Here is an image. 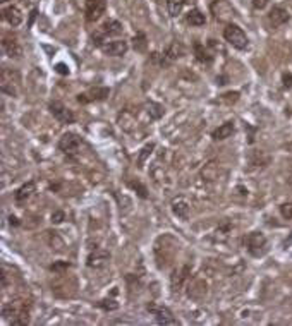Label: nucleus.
<instances>
[{"instance_id":"35","label":"nucleus","mask_w":292,"mask_h":326,"mask_svg":"<svg viewBox=\"0 0 292 326\" xmlns=\"http://www.w3.org/2000/svg\"><path fill=\"white\" fill-rule=\"evenodd\" d=\"M238 98H239V93L238 91H234V93H225L224 94V100H227V102H238Z\"/></svg>"},{"instance_id":"12","label":"nucleus","mask_w":292,"mask_h":326,"mask_svg":"<svg viewBox=\"0 0 292 326\" xmlns=\"http://www.w3.org/2000/svg\"><path fill=\"white\" fill-rule=\"evenodd\" d=\"M129 50V43L124 42V40H114V42H107L103 43L102 52L108 57H122V55L127 53Z\"/></svg>"},{"instance_id":"14","label":"nucleus","mask_w":292,"mask_h":326,"mask_svg":"<svg viewBox=\"0 0 292 326\" xmlns=\"http://www.w3.org/2000/svg\"><path fill=\"white\" fill-rule=\"evenodd\" d=\"M2 50L4 53L7 55V57H14V59H19L23 55V48L21 45H19L17 38L16 36H9V34H6V36L2 38Z\"/></svg>"},{"instance_id":"25","label":"nucleus","mask_w":292,"mask_h":326,"mask_svg":"<svg viewBox=\"0 0 292 326\" xmlns=\"http://www.w3.org/2000/svg\"><path fill=\"white\" fill-rule=\"evenodd\" d=\"M97 305L100 309L107 311V313H110V311H117L119 309V302L115 299H102L100 302H97Z\"/></svg>"},{"instance_id":"28","label":"nucleus","mask_w":292,"mask_h":326,"mask_svg":"<svg viewBox=\"0 0 292 326\" xmlns=\"http://www.w3.org/2000/svg\"><path fill=\"white\" fill-rule=\"evenodd\" d=\"M129 187L134 189V190H138L139 198H143V199L148 198V190H146V187L141 182H129Z\"/></svg>"},{"instance_id":"5","label":"nucleus","mask_w":292,"mask_h":326,"mask_svg":"<svg viewBox=\"0 0 292 326\" xmlns=\"http://www.w3.org/2000/svg\"><path fill=\"white\" fill-rule=\"evenodd\" d=\"M146 311H148L152 316H155V321H157L158 324L169 326V324H177L179 323V321L175 319L174 313L167 308V305H158V304L152 302V304L146 305Z\"/></svg>"},{"instance_id":"7","label":"nucleus","mask_w":292,"mask_h":326,"mask_svg":"<svg viewBox=\"0 0 292 326\" xmlns=\"http://www.w3.org/2000/svg\"><path fill=\"white\" fill-rule=\"evenodd\" d=\"M48 108H50V113H52L59 122H62V124L76 122V115H74V112L65 107L62 102H57V100H55V102H50Z\"/></svg>"},{"instance_id":"9","label":"nucleus","mask_w":292,"mask_h":326,"mask_svg":"<svg viewBox=\"0 0 292 326\" xmlns=\"http://www.w3.org/2000/svg\"><path fill=\"white\" fill-rule=\"evenodd\" d=\"M107 11V0H86V6H84V17L88 23L98 21Z\"/></svg>"},{"instance_id":"6","label":"nucleus","mask_w":292,"mask_h":326,"mask_svg":"<svg viewBox=\"0 0 292 326\" xmlns=\"http://www.w3.org/2000/svg\"><path fill=\"white\" fill-rule=\"evenodd\" d=\"M59 151H62L67 157H74L79 151V146H81V138L78 136L76 132H65L62 134V138L59 139Z\"/></svg>"},{"instance_id":"27","label":"nucleus","mask_w":292,"mask_h":326,"mask_svg":"<svg viewBox=\"0 0 292 326\" xmlns=\"http://www.w3.org/2000/svg\"><path fill=\"white\" fill-rule=\"evenodd\" d=\"M148 108H152V110H148L150 113H152V119H160L163 115V107L162 105H158V103H155V102H150L148 103Z\"/></svg>"},{"instance_id":"34","label":"nucleus","mask_w":292,"mask_h":326,"mask_svg":"<svg viewBox=\"0 0 292 326\" xmlns=\"http://www.w3.org/2000/svg\"><path fill=\"white\" fill-rule=\"evenodd\" d=\"M282 83H284V88H292V74L287 72L282 76Z\"/></svg>"},{"instance_id":"10","label":"nucleus","mask_w":292,"mask_h":326,"mask_svg":"<svg viewBox=\"0 0 292 326\" xmlns=\"http://www.w3.org/2000/svg\"><path fill=\"white\" fill-rule=\"evenodd\" d=\"M110 94V89L105 88V86H95L92 88L89 91L86 93H79L78 94V102L79 103H92V102H103V100H107Z\"/></svg>"},{"instance_id":"23","label":"nucleus","mask_w":292,"mask_h":326,"mask_svg":"<svg viewBox=\"0 0 292 326\" xmlns=\"http://www.w3.org/2000/svg\"><path fill=\"white\" fill-rule=\"evenodd\" d=\"M133 47L136 52H146V47H148V38H146L144 33H136L133 38Z\"/></svg>"},{"instance_id":"38","label":"nucleus","mask_w":292,"mask_h":326,"mask_svg":"<svg viewBox=\"0 0 292 326\" xmlns=\"http://www.w3.org/2000/svg\"><path fill=\"white\" fill-rule=\"evenodd\" d=\"M290 184H292V177H290Z\"/></svg>"},{"instance_id":"30","label":"nucleus","mask_w":292,"mask_h":326,"mask_svg":"<svg viewBox=\"0 0 292 326\" xmlns=\"http://www.w3.org/2000/svg\"><path fill=\"white\" fill-rule=\"evenodd\" d=\"M70 268V263H67V261H57V263H53L52 266H50V272H55V273H60L64 272V270Z\"/></svg>"},{"instance_id":"19","label":"nucleus","mask_w":292,"mask_h":326,"mask_svg":"<svg viewBox=\"0 0 292 326\" xmlns=\"http://www.w3.org/2000/svg\"><path fill=\"white\" fill-rule=\"evenodd\" d=\"M234 132H235V125H234L232 120H229V122L218 125V127H216L213 132H211V138H213L215 141H222V139L230 138Z\"/></svg>"},{"instance_id":"15","label":"nucleus","mask_w":292,"mask_h":326,"mask_svg":"<svg viewBox=\"0 0 292 326\" xmlns=\"http://www.w3.org/2000/svg\"><path fill=\"white\" fill-rule=\"evenodd\" d=\"M108 259H110V254L107 253V251L95 249L93 253H89L88 259H86V264H88V268L100 270V268H103L105 264L108 263Z\"/></svg>"},{"instance_id":"20","label":"nucleus","mask_w":292,"mask_h":326,"mask_svg":"<svg viewBox=\"0 0 292 326\" xmlns=\"http://www.w3.org/2000/svg\"><path fill=\"white\" fill-rule=\"evenodd\" d=\"M193 48H194V57H196V60H198L199 64L210 65L211 62H213L215 57L208 52V48H205V45H201L199 42H194Z\"/></svg>"},{"instance_id":"21","label":"nucleus","mask_w":292,"mask_h":326,"mask_svg":"<svg viewBox=\"0 0 292 326\" xmlns=\"http://www.w3.org/2000/svg\"><path fill=\"white\" fill-rule=\"evenodd\" d=\"M186 23L189 24V26H194V28H199V26H205L206 23V16L203 12L199 11V9H191V11L186 14Z\"/></svg>"},{"instance_id":"3","label":"nucleus","mask_w":292,"mask_h":326,"mask_svg":"<svg viewBox=\"0 0 292 326\" xmlns=\"http://www.w3.org/2000/svg\"><path fill=\"white\" fill-rule=\"evenodd\" d=\"M244 245L253 258H261L268 253V240L263 232H251L244 237Z\"/></svg>"},{"instance_id":"17","label":"nucleus","mask_w":292,"mask_h":326,"mask_svg":"<svg viewBox=\"0 0 292 326\" xmlns=\"http://www.w3.org/2000/svg\"><path fill=\"white\" fill-rule=\"evenodd\" d=\"M122 23L117 21V19H107L102 26H100V33L103 34L105 38L107 36H119L122 34Z\"/></svg>"},{"instance_id":"32","label":"nucleus","mask_w":292,"mask_h":326,"mask_svg":"<svg viewBox=\"0 0 292 326\" xmlns=\"http://www.w3.org/2000/svg\"><path fill=\"white\" fill-rule=\"evenodd\" d=\"M55 71H57L59 74H62V76H67V74H69V67H67V64L59 62L57 65H55Z\"/></svg>"},{"instance_id":"8","label":"nucleus","mask_w":292,"mask_h":326,"mask_svg":"<svg viewBox=\"0 0 292 326\" xmlns=\"http://www.w3.org/2000/svg\"><path fill=\"white\" fill-rule=\"evenodd\" d=\"M186 55V48L180 42H172L170 45H167V48L163 50V53L160 55V65H170L172 62H175L177 59L184 57Z\"/></svg>"},{"instance_id":"1","label":"nucleus","mask_w":292,"mask_h":326,"mask_svg":"<svg viewBox=\"0 0 292 326\" xmlns=\"http://www.w3.org/2000/svg\"><path fill=\"white\" fill-rule=\"evenodd\" d=\"M28 309L26 304L21 300L16 302H7L2 308V316L4 319H11V326H26L28 324Z\"/></svg>"},{"instance_id":"13","label":"nucleus","mask_w":292,"mask_h":326,"mask_svg":"<svg viewBox=\"0 0 292 326\" xmlns=\"http://www.w3.org/2000/svg\"><path fill=\"white\" fill-rule=\"evenodd\" d=\"M170 206H172V213L175 215L177 218L180 220H189V215H191V204L188 199L184 198V196H177V198L172 199V203H170Z\"/></svg>"},{"instance_id":"18","label":"nucleus","mask_w":292,"mask_h":326,"mask_svg":"<svg viewBox=\"0 0 292 326\" xmlns=\"http://www.w3.org/2000/svg\"><path fill=\"white\" fill-rule=\"evenodd\" d=\"M34 190H36V184H34V180H29V182L23 184L21 187L14 193V199H16V203L23 204V203H26V199L31 198Z\"/></svg>"},{"instance_id":"2","label":"nucleus","mask_w":292,"mask_h":326,"mask_svg":"<svg viewBox=\"0 0 292 326\" xmlns=\"http://www.w3.org/2000/svg\"><path fill=\"white\" fill-rule=\"evenodd\" d=\"M0 89L2 93L11 94V97H17L19 88H21V74H19L16 69H9L4 67L2 74H0Z\"/></svg>"},{"instance_id":"11","label":"nucleus","mask_w":292,"mask_h":326,"mask_svg":"<svg viewBox=\"0 0 292 326\" xmlns=\"http://www.w3.org/2000/svg\"><path fill=\"white\" fill-rule=\"evenodd\" d=\"M268 24L273 29L277 28H280V26H284V24H287L290 21V14L289 11H287L285 7H282V6H273L270 9V12H268Z\"/></svg>"},{"instance_id":"37","label":"nucleus","mask_w":292,"mask_h":326,"mask_svg":"<svg viewBox=\"0 0 292 326\" xmlns=\"http://www.w3.org/2000/svg\"><path fill=\"white\" fill-rule=\"evenodd\" d=\"M0 2H2V4H7V2H11V0H0Z\"/></svg>"},{"instance_id":"24","label":"nucleus","mask_w":292,"mask_h":326,"mask_svg":"<svg viewBox=\"0 0 292 326\" xmlns=\"http://www.w3.org/2000/svg\"><path fill=\"white\" fill-rule=\"evenodd\" d=\"M189 270H191L189 266H184L182 272H180V273L175 272V273L172 275V289H174V290H179V289H180V285H182V282H184L186 278H188Z\"/></svg>"},{"instance_id":"26","label":"nucleus","mask_w":292,"mask_h":326,"mask_svg":"<svg viewBox=\"0 0 292 326\" xmlns=\"http://www.w3.org/2000/svg\"><path fill=\"white\" fill-rule=\"evenodd\" d=\"M155 149V143H150V144H146V146L141 149V153H139V157H138V165L139 167H143L144 162L148 160V157L152 155V151Z\"/></svg>"},{"instance_id":"22","label":"nucleus","mask_w":292,"mask_h":326,"mask_svg":"<svg viewBox=\"0 0 292 326\" xmlns=\"http://www.w3.org/2000/svg\"><path fill=\"white\" fill-rule=\"evenodd\" d=\"M186 4H188V0H167L169 14H170L172 17L180 16V12H182V9H184Z\"/></svg>"},{"instance_id":"36","label":"nucleus","mask_w":292,"mask_h":326,"mask_svg":"<svg viewBox=\"0 0 292 326\" xmlns=\"http://www.w3.org/2000/svg\"><path fill=\"white\" fill-rule=\"evenodd\" d=\"M9 220H11V225H14V227H17V225H19V220L16 217H12V215L9 217Z\"/></svg>"},{"instance_id":"16","label":"nucleus","mask_w":292,"mask_h":326,"mask_svg":"<svg viewBox=\"0 0 292 326\" xmlns=\"http://www.w3.org/2000/svg\"><path fill=\"white\" fill-rule=\"evenodd\" d=\"M2 17H4V21L11 24L12 28H17L19 24L23 23V19H24L21 9H19L17 6H7V7H4Z\"/></svg>"},{"instance_id":"4","label":"nucleus","mask_w":292,"mask_h":326,"mask_svg":"<svg viewBox=\"0 0 292 326\" xmlns=\"http://www.w3.org/2000/svg\"><path fill=\"white\" fill-rule=\"evenodd\" d=\"M224 38L229 45H232L235 50H248L249 48V38L246 36L243 28H239L238 24H227L224 29Z\"/></svg>"},{"instance_id":"29","label":"nucleus","mask_w":292,"mask_h":326,"mask_svg":"<svg viewBox=\"0 0 292 326\" xmlns=\"http://www.w3.org/2000/svg\"><path fill=\"white\" fill-rule=\"evenodd\" d=\"M280 215L285 220H292V201L290 203H284L280 204Z\"/></svg>"},{"instance_id":"31","label":"nucleus","mask_w":292,"mask_h":326,"mask_svg":"<svg viewBox=\"0 0 292 326\" xmlns=\"http://www.w3.org/2000/svg\"><path fill=\"white\" fill-rule=\"evenodd\" d=\"M270 0H253V9L256 11H263V9L268 6Z\"/></svg>"},{"instance_id":"33","label":"nucleus","mask_w":292,"mask_h":326,"mask_svg":"<svg viewBox=\"0 0 292 326\" xmlns=\"http://www.w3.org/2000/svg\"><path fill=\"white\" fill-rule=\"evenodd\" d=\"M65 220V213L64 212H55L52 215V223H62Z\"/></svg>"}]
</instances>
